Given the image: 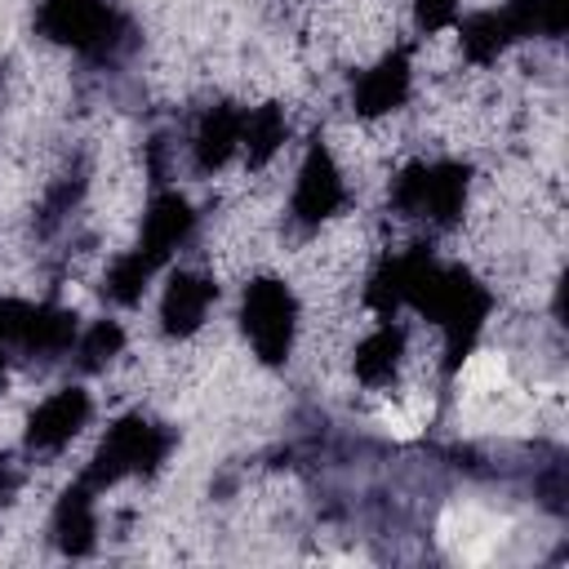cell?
Here are the masks:
<instances>
[{
  "label": "cell",
  "mask_w": 569,
  "mask_h": 569,
  "mask_svg": "<svg viewBox=\"0 0 569 569\" xmlns=\"http://www.w3.org/2000/svg\"><path fill=\"white\" fill-rule=\"evenodd\" d=\"M173 449V431L142 418V413H129L120 422H111V431L102 436V445L93 449L89 467H84V485L98 493L107 485H120L124 476H151Z\"/></svg>",
  "instance_id": "cell-1"
},
{
  "label": "cell",
  "mask_w": 569,
  "mask_h": 569,
  "mask_svg": "<svg viewBox=\"0 0 569 569\" xmlns=\"http://www.w3.org/2000/svg\"><path fill=\"white\" fill-rule=\"evenodd\" d=\"M36 27L53 44H67L89 58H111L133 40V27L107 0H40Z\"/></svg>",
  "instance_id": "cell-2"
},
{
  "label": "cell",
  "mask_w": 569,
  "mask_h": 569,
  "mask_svg": "<svg viewBox=\"0 0 569 569\" xmlns=\"http://www.w3.org/2000/svg\"><path fill=\"white\" fill-rule=\"evenodd\" d=\"M467 182L471 169L458 160H436V164H409L391 182V209L400 218H422L431 227H453L467 204Z\"/></svg>",
  "instance_id": "cell-3"
},
{
  "label": "cell",
  "mask_w": 569,
  "mask_h": 569,
  "mask_svg": "<svg viewBox=\"0 0 569 569\" xmlns=\"http://www.w3.org/2000/svg\"><path fill=\"white\" fill-rule=\"evenodd\" d=\"M240 329L253 342V356L262 365H284L293 351V333H298V298L284 280L276 276H258L244 284V302H240Z\"/></svg>",
  "instance_id": "cell-4"
},
{
  "label": "cell",
  "mask_w": 569,
  "mask_h": 569,
  "mask_svg": "<svg viewBox=\"0 0 569 569\" xmlns=\"http://www.w3.org/2000/svg\"><path fill=\"white\" fill-rule=\"evenodd\" d=\"M347 204V187H342V169L333 164L329 147L325 142H311L302 169H298V187H293V204H289V218L298 227H320L325 218H333L338 209Z\"/></svg>",
  "instance_id": "cell-5"
},
{
  "label": "cell",
  "mask_w": 569,
  "mask_h": 569,
  "mask_svg": "<svg viewBox=\"0 0 569 569\" xmlns=\"http://www.w3.org/2000/svg\"><path fill=\"white\" fill-rule=\"evenodd\" d=\"M89 391L84 387H62L53 391L27 422V449L31 453H58L62 445H71L80 436V427L89 422Z\"/></svg>",
  "instance_id": "cell-6"
},
{
  "label": "cell",
  "mask_w": 569,
  "mask_h": 569,
  "mask_svg": "<svg viewBox=\"0 0 569 569\" xmlns=\"http://www.w3.org/2000/svg\"><path fill=\"white\" fill-rule=\"evenodd\" d=\"M213 298H218V284L209 276H200V271H173L169 284H164V298H160V329L169 338H191L204 325Z\"/></svg>",
  "instance_id": "cell-7"
},
{
  "label": "cell",
  "mask_w": 569,
  "mask_h": 569,
  "mask_svg": "<svg viewBox=\"0 0 569 569\" xmlns=\"http://www.w3.org/2000/svg\"><path fill=\"white\" fill-rule=\"evenodd\" d=\"M409 84H413V67H409V49H391L378 67H369L356 89H351V102H356V116L373 120V116H387L396 107H405L409 98Z\"/></svg>",
  "instance_id": "cell-8"
},
{
  "label": "cell",
  "mask_w": 569,
  "mask_h": 569,
  "mask_svg": "<svg viewBox=\"0 0 569 569\" xmlns=\"http://www.w3.org/2000/svg\"><path fill=\"white\" fill-rule=\"evenodd\" d=\"M191 227H196L191 204H187L178 191H160V196L147 204V213H142L138 249L160 267V262H169V258L178 253V244L191 236Z\"/></svg>",
  "instance_id": "cell-9"
},
{
  "label": "cell",
  "mask_w": 569,
  "mask_h": 569,
  "mask_svg": "<svg viewBox=\"0 0 569 569\" xmlns=\"http://www.w3.org/2000/svg\"><path fill=\"white\" fill-rule=\"evenodd\" d=\"M240 133H244V107L236 102H218L200 116L196 124V138H191V160L200 173H213L222 169L236 151H240Z\"/></svg>",
  "instance_id": "cell-10"
},
{
  "label": "cell",
  "mask_w": 569,
  "mask_h": 569,
  "mask_svg": "<svg viewBox=\"0 0 569 569\" xmlns=\"http://www.w3.org/2000/svg\"><path fill=\"white\" fill-rule=\"evenodd\" d=\"M53 542L67 556H89L98 542V516H93V489L84 480H76L58 507H53Z\"/></svg>",
  "instance_id": "cell-11"
},
{
  "label": "cell",
  "mask_w": 569,
  "mask_h": 569,
  "mask_svg": "<svg viewBox=\"0 0 569 569\" xmlns=\"http://www.w3.org/2000/svg\"><path fill=\"white\" fill-rule=\"evenodd\" d=\"M405 329L396 325V320H382L360 347H356V378L365 382V387H387L391 378H396V369H400V360H405Z\"/></svg>",
  "instance_id": "cell-12"
},
{
  "label": "cell",
  "mask_w": 569,
  "mask_h": 569,
  "mask_svg": "<svg viewBox=\"0 0 569 569\" xmlns=\"http://www.w3.org/2000/svg\"><path fill=\"white\" fill-rule=\"evenodd\" d=\"M71 342H76V316H71L67 307H53V302H44V307L31 302V316H27V329H22L18 351H22V356H44V360H53V356L71 351Z\"/></svg>",
  "instance_id": "cell-13"
},
{
  "label": "cell",
  "mask_w": 569,
  "mask_h": 569,
  "mask_svg": "<svg viewBox=\"0 0 569 569\" xmlns=\"http://www.w3.org/2000/svg\"><path fill=\"white\" fill-rule=\"evenodd\" d=\"M511 40H516V36H511L502 9H480V13L462 18V27H458V44H462L467 62H476V67L498 62V53H502Z\"/></svg>",
  "instance_id": "cell-14"
},
{
  "label": "cell",
  "mask_w": 569,
  "mask_h": 569,
  "mask_svg": "<svg viewBox=\"0 0 569 569\" xmlns=\"http://www.w3.org/2000/svg\"><path fill=\"white\" fill-rule=\"evenodd\" d=\"M284 138H289V120H284V111L276 107V102H267V107H253V111H244V133H240V151H244V160H249V169H262L280 147H284Z\"/></svg>",
  "instance_id": "cell-15"
},
{
  "label": "cell",
  "mask_w": 569,
  "mask_h": 569,
  "mask_svg": "<svg viewBox=\"0 0 569 569\" xmlns=\"http://www.w3.org/2000/svg\"><path fill=\"white\" fill-rule=\"evenodd\" d=\"M151 276H156V262H151L142 249H129V253H120V258L107 267L102 293H107L111 302H120V307H133V302L142 298V289H147Z\"/></svg>",
  "instance_id": "cell-16"
},
{
  "label": "cell",
  "mask_w": 569,
  "mask_h": 569,
  "mask_svg": "<svg viewBox=\"0 0 569 569\" xmlns=\"http://www.w3.org/2000/svg\"><path fill=\"white\" fill-rule=\"evenodd\" d=\"M120 347H124V329H120L116 320H98V325L76 342V369H80V373H98V369H107V365L120 356Z\"/></svg>",
  "instance_id": "cell-17"
},
{
  "label": "cell",
  "mask_w": 569,
  "mask_h": 569,
  "mask_svg": "<svg viewBox=\"0 0 569 569\" xmlns=\"http://www.w3.org/2000/svg\"><path fill=\"white\" fill-rule=\"evenodd\" d=\"M27 316H31V302H18V298H0V356L18 342H22V329H27Z\"/></svg>",
  "instance_id": "cell-18"
},
{
  "label": "cell",
  "mask_w": 569,
  "mask_h": 569,
  "mask_svg": "<svg viewBox=\"0 0 569 569\" xmlns=\"http://www.w3.org/2000/svg\"><path fill=\"white\" fill-rule=\"evenodd\" d=\"M413 13L422 31H440L458 18V0H413Z\"/></svg>",
  "instance_id": "cell-19"
}]
</instances>
